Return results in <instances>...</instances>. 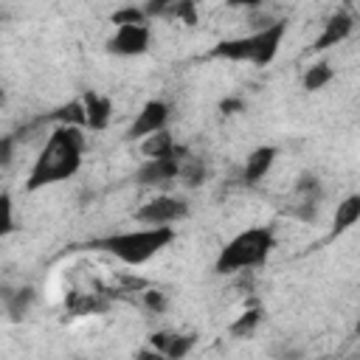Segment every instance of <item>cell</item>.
<instances>
[{
	"label": "cell",
	"instance_id": "6da1fadb",
	"mask_svg": "<svg viewBox=\"0 0 360 360\" xmlns=\"http://www.w3.org/2000/svg\"><path fill=\"white\" fill-rule=\"evenodd\" d=\"M82 155H84L82 127L59 124L48 135L45 146L39 149V155H37L31 172H28L25 188L28 191H37V188H45V186H53L59 180L73 177L82 169Z\"/></svg>",
	"mask_w": 360,
	"mask_h": 360
},
{
	"label": "cell",
	"instance_id": "7a4b0ae2",
	"mask_svg": "<svg viewBox=\"0 0 360 360\" xmlns=\"http://www.w3.org/2000/svg\"><path fill=\"white\" fill-rule=\"evenodd\" d=\"M172 242H174L172 225H146L138 231H124V233H110L104 239H93L90 248L104 250L129 267H138V264H146L152 256H158Z\"/></svg>",
	"mask_w": 360,
	"mask_h": 360
},
{
	"label": "cell",
	"instance_id": "3957f363",
	"mask_svg": "<svg viewBox=\"0 0 360 360\" xmlns=\"http://www.w3.org/2000/svg\"><path fill=\"white\" fill-rule=\"evenodd\" d=\"M276 248V233L270 228H248L236 233L217 256L214 270L217 273H236V270H250L262 267Z\"/></svg>",
	"mask_w": 360,
	"mask_h": 360
},
{
	"label": "cell",
	"instance_id": "277c9868",
	"mask_svg": "<svg viewBox=\"0 0 360 360\" xmlns=\"http://www.w3.org/2000/svg\"><path fill=\"white\" fill-rule=\"evenodd\" d=\"M188 217V202L183 197H155L149 202H143L135 211V219L143 225H172Z\"/></svg>",
	"mask_w": 360,
	"mask_h": 360
},
{
	"label": "cell",
	"instance_id": "5b68a950",
	"mask_svg": "<svg viewBox=\"0 0 360 360\" xmlns=\"http://www.w3.org/2000/svg\"><path fill=\"white\" fill-rule=\"evenodd\" d=\"M188 155L186 146H174V152L169 155H160V158H149L138 172H135V180L141 186H160V183H169L177 177L180 172V160Z\"/></svg>",
	"mask_w": 360,
	"mask_h": 360
},
{
	"label": "cell",
	"instance_id": "8992f818",
	"mask_svg": "<svg viewBox=\"0 0 360 360\" xmlns=\"http://www.w3.org/2000/svg\"><path fill=\"white\" fill-rule=\"evenodd\" d=\"M152 34L146 22H135V25H115V34L107 39V51L115 56H141L149 51Z\"/></svg>",
	"mask_w": 360,
	"mask_h": 360
},
{
	"label": "cell",
	"instance_id": "52a82bcc",
	"mask_svg": "<svg viewBox=\"0 0 360 360\" xmlns=\"http://www.w3.org/2000/svg\"><path fill=\"white\" fill-rule=\"evenodd\" d=\"M166 124H169V104L160 101V98H152V101H146L141 107V112L129 124L127 141H141V138H146V135H152L158 129H166Z\"/></svg>",
	"mask_w": 360,
	"mask_h": 360
},
{
	"label": "cell",
	"instance_id": "ba28073f",
	"mask_svg": "<svg viewBox=\"0 0 360 360\" xmlns=\"http://www.w3.org/2000/svg\"><path fill=\"white\" fill-rule=\"evenodd\" d=\"M287 34V20H276V22H267L264 28H259L256 34H250L253 39V56L250 62L253 65H270L281 48V39Z\"/></svg>",
	"mask_w": 360,
	"mask_h": 360
},
{
	"label": "cell",
	"instance_id": "9c48e42d",
	"mask_svg": "<svg viewBox=\"0 0 360 360\" xmlns=\"http://www.w3.org/2000/svg\"><path fill=\"white\" fill-rule=\"evenodd\" d=\"M295 194H298V208H295V217L304 219V222H312L318 217V202L323 200V188H321V180L315 174H301L298 183H295Z\"/></svg>",
	"mask_w": 360,
	"mask_h": 360
},
{
	"label": "cell",
	"instance_id": "30bf717a",
	"mask_svg": "<svg viewBox=\"0 0 360 360\" xmlns=\"http://www.w3.org/2000/svg\"><path fill=\"white\" fill-rule=\"evenodd\" d=\"M352 31H354V17H352L349 11H338V14H332V17L326 20L321 37L312 42V51H326V48L343 42Z\"/></svg>",
	"mask_w": 360,
	"mask_h": 360
},
{
	"label": "cell",
	"instance_id": "8fae6325",
	"mask_svg": "<svg viewBox=\"0 0 360 360\" xmlns=\"http://www.w3.org/2000/svg\"><path fill=\"white\" fill-rule=\"evenodd\" d=\"M82 107H84V127L87 129H104L110 124V115H112V101L96 90H84L82 96Z\"/></svg>",
	"mask_w": 360,
	"mask_h": 360
},
{
	"label": "cell",
	"instance_id": "7c38bea8",
	"mask_svg": "<svg viewBox=\"0 0 360 360\" xmlns=\"http://www.w3.org/2000/svg\"><path fill=\"white\" fill-rule=\"evenodd\" d=\"M276 155H278V149H276V146H259V149H253V152L248 155L245 166H242V183H248V186L259 183V180L270 172V166H273Z\"/></svg>",
	"mask_w": 360,
	"mask_h": 360
},
{
	"label": "cell",
	"instance_id": "4fadbf2b",
	"mask_svg": "<svg viewBox=\"0 0 360 360\" xmlns=\"http://www.w3.org/2000/svg\"><path fill=\"white\" fill-rule=\"evenodd\" d=\"M211 59H228V62H250L253 56V39L250 37H236V39H222L208 51Z\"/></svg>",
	"mask_w": 360,
	"mask_h": 360
},
{
	"label": "cell",
	"instance_id": "5bb4252c",
	"mask_svg": "<svg viewBox=\"0 0 360 360\" xmlns=\"http://www.w3.org/2000/svg\"><path fill=\"white\" fill-rule=\"evenodd\" d=\"M357 219H360V194H349L343 202H338V211H335V219H332L329 239L346 233Z\"/></svg>",
	"mask_w": 360,
	"mask_h": 360
},
{
	"label": "cell",
	"instance_id": "9a60e30c",
	"mask_svg": "<svg viewBox=\"0 0 360 360\" xmlns=\"http://www.w3.org/2000/svg\"><path fill=\"white\" fill-rule=\"evenodd\" d=\"M34 298H37V290H34V287L6 290V292H3V304H6L8 318H11V321H22V318L28 315V309H31Z\"/></svg>",
	"mask_w": 360,
	"mask_h": 360
},
{
	"label": "cell",
	"instance_id": "2e32d148",
	"mask_svg": "<svg viewBox=\"0 0 360 360\" xmlns=\"http://www.w3.org/2000/svg\"><path fill=\"white\" fill-rule=\"evenodd\" d=\"M174 138H172V132L169 129H158V132H152V135H146L143 138V155L146 158H160V155H169V152H174Z\"/></svg>",
	"mask_w": 360,
	"mask_h": 360
},
{
	"label": "cell",
	"instance_id": "e0dca14e",
	"mask_svg": "<svg viewBox=\"0 0 360 360\" xmlns=\"http://www.w3.org/2000/svg\"><path fill=\"white\" fill-rule=\"evenodd\" d=\"M262 323V307H248L231 326H228V332L233 335V338H250L253 332H256V326Z\"/></svg>",
	"mask_w": 360,
	"mask_h": 360
},
{
	"label": "cell",
	"instance_id": "ac0fdd59",
	"mask_svg": "<svg viewBox=\"0 0 360 360\" xmlns=\"http://www.w3.org/2000/svg\"><path fill=\"white\" fill-rule=\"evenodd\" d=\"M177 177H180L186 186H202V183H205V177H208V169H205V163H202V160H197V158L186 155V158L180 160V172H177Z\"/></svg>",
	"mask_w": 360,
	"mask_h": 360
},
{
	"label": "cell",
	"instance_id": "d6986e66",
	"mask_svg": "<svg viewBox=\"0 0 360 360\" xmlns=\"http://www.w3.org/2000/svg\"><path fill=\"white\" fill-rule=\"evenodd\" d=\"M332 68H329V62H315V65H309L307 68V73H304V90H309V93H315V90H321V87H326L329 82H332Z\"/></svg>",
	"mask_w": 360,
	"mask_h": 360
},
{
	"label": "cell",
	"instance_id": "ffe728a7",
	"mask_svg": "<svg viewBox=\"0 0 360 360\" xmlns=\"http://www.w3.org/2000/svg\"><path fill=\"white\" fill-rule=\"evenodd\" d=\"M48 121H59V124H70V127H84V107H82V98L68 101L65 107L53 110V112L48 115Z\"/></svg>",
	"mask_w": 360,
	"mask_h": 360
},
{
	"label": "cell",
	"instance_id": "44dd1931",
	"mask_svg": "<svg viewBox=\"0 0 360 360\" xmlns=\"http://www.w3.org/2000/svg\"><path fill=\"white\" fill-rule=\"evenodd\" d=\"M191 346H194V335H172L169 332V340L163 346V357L180 360V357H186L191 352Z\"/></svg>",
	"mask_w": 360,
	"mask_h": 360
},
{
	"label": "cell",
	"instance_id": "7402d4cb",
	"mask_svg": "<svg viewBox=\"0 0 360 360\" xmlns=\"http://www.w3.org/2000/svg\"><path fill=\"white\" fill-rule=\"evenodd\" d=\"M110 22L112 25H135V22H146V14L138 6H124V8L110 14Z\"/></svg>",
	"mask_w": 360,
	"mask_h": 360
},
{
	"label": "cell",
	"instance_id": "603a6c76",
	"mask_svg": "<svg viewBox=\"0 0 360 360\" xmlns=\"http://www.w3.org/2000/svg\"><path fill=\"white\" fill-rule=\"evenodd\" d=\"M14 228V202L6 191H0V236H8Z\"/></svg>",
	"mask_w": 360,
	"mask_h": 360
},
{
	"label": "cell",
	"instance_id": "cb8c5ba5",
	"mask_svg": "<svg viewBox=\"0 0 360 360\" xmlns=\"http://www.w3.org/2000/svg\"><path fill=\"white\" fill-rule=\"evenodd\" d=\"M177 3L180 0H146L143 14H146V20L149 17H172L174 8H177Z\"/></svg>",
	"mask_w": 360,
	"mask_h": 360
},
{
	"label": "cell",
	"instance_id": "d4e9b609",
	"mask_svg": "<svg viewBox=\"0 0 360 360\" xmlns=\"http://www.w3.org/2000/svg\"><path fill=\"white\" fill-rule=\"evenodd\" d=\"M143 307H146L149 312H155V315L166 312V307H169L166 292H160V290H143Z\"/></svg>",
	"mask_w": 360,
	"mask_h": 360
},
{
	"label": "cell",
	"instance_id": "484cf974",
	"mask_svg": "<svg viewBox=\"0 0 360 360\" xmlns=\"http://www.w3.org/2000/svg\"><path fill=\"white\" fill-rule=\"evenodd\" d=\"M172 20H180L183 25H194L197 22V3L194 0H180L174 14H172Z\"/></svg>",
	"mask_w": 360,
	"mask_h": 360
},
{
	"label": "cell",
	"instance_id": "4316f807",
	"mask_svg": "<svg viewBox=\"0 0 360 360\" xmlns=\"http://www.w3.org/2000/svg\"><path fill=\"white\" fill-rule=\"evenodd\" d=\"M17 149V135H0V166H8L14 160Z\"/></svg>",
	"mask_w": 360,
	"mask_h": 360
},
{
	"label": "cell",
	"instance_id": "83f0119b",
	"mask_svg": "<svg viewBox=\"0 0 360 360\" xmlns=\"http://www.w3.org/2000/svg\"><path fill=\"white\" fill-rule=\"evenodd\" d=\"M219 110H222L225 115H233V112H242V110H245V101H242V98H222V101H219Z\"/></svg>",
	"mask_w": 360,
	"mask_h": 360
},
{
	"label": "cell",
	"instance_id": "f1b7e54d",
	"mask_svg": "<svg viewBox=\"0 0 360 360\" xmlns=\"http://www.w3.org/2000/svg\"><path fill=\"white\" fill-rule=\"evenodd\" d=\"M262 0H228V6H245V8H253V6H259Z\"/></svg>",
	"mask_w": 360,
	"mask_h": 360
},
{
	"label": "cell",
	"instance_id": "f546056e",
	"mask_svg": "<svg viewBox=\"0 0 360 360\" xmlns=\"http://www.w3.org/2000/svg\"><path fill=\"white\" fill-rule=\"evenodd\" d=\"M3 101H6V93H3V87H0V104H3Z\"/></svg>",
	"mask_w": 360,
	"mask_h": 360
},
{
	"label": "cell",
	"instance_id": "4dcf8cb0",
	"mask_svg": "<svg viewBox=\"0 0 360 360\" xmlns=\"http://www.w3.org/2000/svg\"><path fill=\"white\" fill-rule=\"evenodd\" d=\"M0 20H3V11H0Z\"/></svg>",
	"mask_w": 360,
	"mask_h": 360
}]
</instances>
